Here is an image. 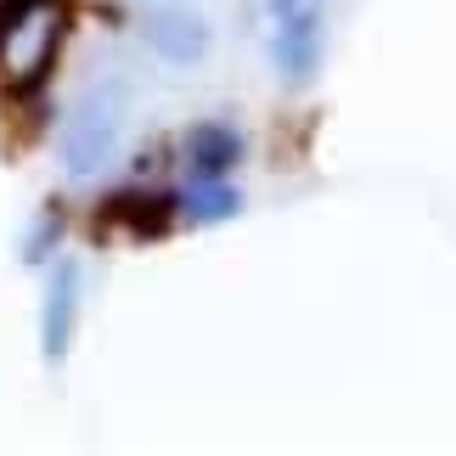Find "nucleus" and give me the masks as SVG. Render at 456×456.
Here are the masks:
<instances>
[{
    "instance_id": "f257e3e1",
    "label": "nucleus",
    "mask_w": 456,
    "mask_h": 456,
    "mask_svg": "<svg viewBox=\"0 0 456 456\" xmlns=\"http://www.w3.org/2000/svg\"><path fill=\"white\" fill-rule=\"evenodd\" d=\"M191 147H203V175H215V169H225L232 164V152H237V142H232V130H198L191 135Z\"/></svg>"
}]
</instances>
